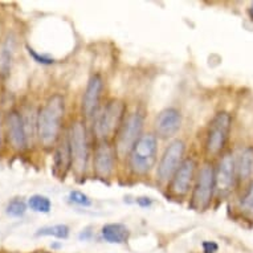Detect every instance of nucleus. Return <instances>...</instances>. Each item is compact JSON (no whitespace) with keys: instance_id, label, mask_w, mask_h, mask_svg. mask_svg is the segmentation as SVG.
<instances>
[{"instance_id":"16","label":"nucleus","mask_w":253,"mask_h":253,"mask_svg":"<svg viewBox=\"0 0 253 253\" xmlns=\"http://www.w3.org/2000/svg\"><path fill=\"white\" fill-rule=\"evenodd\" d=\"M101 236L109 244H125L130 237V229L122 223H109L101 228Z\"/></svg>"},{"instance_id":"19","label":"nucleus","mask_w":253,"mask_h":253,"mask_svg":"<svg viewBox=\"0 0 253 253\" xmlns=\"http://www.w3.org/2000/svg\"><path fill=\"white\" fill-rule=\"evenodd\" d=\"M28 207L35 212H39V213H49L50 210H52V202L48 196L44 195H32L27 202Z\"/></svg>"},{"instance_id":"27","label":"nucleus","mask_w":253,"mask_h":253,"mask_svg":"<svg viewBox=\"0 0 253 253\" xmlns=\"http://www.w3.org/2000/svg\"><path fill=\"white\" fill-rule=\"evenodd\" d=\"M249 16H251V19L253 20V3L251 4V8H249Z\"/></svg>"},{"instance_id":"23","label":"nucleus","mask_w":253,"mask_h":253,"mask_svg":"<svg viewBox=\"0 0 253 253\" xmlns=\"http://www.w3.org/2000/svg\"><path fill=\"white\" fill-rule=\"evenodd\" d=\"M25 48H27V50H28L29 56L34 58L35 61L38 62V64H42V65H52V64H54V58L52 57V56H49V54L38 53L34 48H31L29 45H27Z\"/></svg>"},{"instance_id":"15","label":"nucleus","mask_w":253,"mask_h":253,"mask_svg":"<svg viewBox=\"0 0 253 253\" xmlns=\"http://www.w3.org/2000/svg\"><path fill=\"white\" fill-rule=\"evenodd\" d=\"M7 130H8L9 141L13 149L20 150V151L27 149L28 134L25 129L24 118L16 110H12L7 114Z\"/></svg>"},{"instance_id":"17","label":"nucleus","mask_w":253,"mask_h":253,"mask_svg":"<svg viewBox=\"0 0 253 253\" xmlns=\"http://www.w3.org/2000/svg\"><path fill=\"white\" fill-rule=\"evenodd\" d=\"M236 175L239 180H248L253 176V146H248L241 151L236 162Z\"/></svg>"},{"instance_id":"3","label":"nucleus","mask_w":253,"mask_h":253,"mask_svg":"<svg viewBox=\"0 0 253 253\" xmlns=\"http://www.w3.org/2000/svg\"><path fill=\"white\" fill-rule=\"evenodd\" d=\"M158 159V138L155 134H143L127 157L130 171L134 175H147L155 167Z\"/></svg>"},{"instance_id":"1","label":"nucleus","mask_w":253,"mask_h":253,"mask_svg":"<svg viewBox=\"0 0 253 253\" xmlns=\"http://www.w3.org/2000/svg\"><path fill=\"white\" fill-rule=\"evenodd\" d=\"M64 114L65 100L61 94H53L49 97V100L40 109L36 120V127L39 139L45 147H49L60 139Z\"/></svg>"},{"instance_id":"8","label":"nucleus","mask_w":253,"mask_h":253,"mask_svg":"<svg viewBox=\"0 0 253 253\" xmlns=\"http://www.w3.org/2000/svg\"><path fill=\"white\" fill-rule=\"evenodd\" d=\"M184 151L186 145L180 139H175L167 146L165 153H163L159 165H158L157 178L161 183L170 182L179 166L184 161Z\"/></svg>"},{"instance_id":"26","label":"nucleus","mask_w":253,"mask_h":253,"mask_svg":"<svg viewBox=\"0 0 253 253\" xmlns=\"http://www.w3.org/2000/svg\"><path fill=\"white\" fill-rule=\"evenodd\" d=\"M135 202H137L138 206L142 208H149L151 207V204H153V199L149 198V196H139V198H137Z\"/></svg>"},{"instance_id":"9","label":"nucleus","mask_w":253,"mask_h":253,"mask_svg":"<svg viewBox=\"0 0 253 253\" xmlns=\"http://www.w3.org/2000/svg\"><path fill=\"white\" fill-rule=\"evenodd\" d=\"M236 161L231 153L224 154L215 169V191L224 196L232 191L236 182Z\"/></svg>"},{"instance_id":"25","label":"nucleus","mask_w":253,"mask_h":253,"mask_svg":"<svg viewBox=\"0 0 253 253\" xmlns=\"http://www.w3.org/2000/svg\"><path fill=\"white\" fill-rule=\"evenodd\" d=\"M202 247H203V252L204 253H216L217 252V249H219V245L216 244L215 241H204L203 244H202Z\"/></svg>"},{"instance_id":"18","label":"nucleus","mask_w":253,"mask_h":253,"mask_svg":"<svg viewBox=\"0 0 253 253\" xmlns=\"http://www.w3.org/2000/svg\"><path fill=\"white\" fill-rule=\"evenodd\" d=\"M69 233H71V228L67 224H53L39 228L36 236H50L60 239V240H65L69 237Z\"/></svg>"},{"instance_id":"6","label":"nucleus","mask_w":253,"mask_h":253,"mask_svg":"<svg viewBox=\"0 0 253 253\" xmlns=\"http://www.w3.org/2000/svg\"><path fill=\"white\" fill-rule=\"evenodd\" d=\"M145 117L141 112H134L126 117L120 131L117 134L116 151L120 157H129L130 151L137 143L138 139L143 135Z\"/></svg>"},{"instance_id":"2","label":"nucleus","mask_w":253,"mask_h":253,"mask_svg":"<svg viewBox=\"0 0 253 253\" xmlns=\"http://www.w3.org/2000/svg\"><path fill=\"white\" fill-rule=\"evenodd\" d=\"M125 118H126V105L124 101L113 98L108 101L104 106H101L94 116V125H93V131L98 142L109 141L113 135H117Z\"/></svg>"},{"instance_id":"11","label":"nucleus","mask_w":253,"mask_h":253,"mask_svg":"<svg viewBox=\"0 0 253 253\" xmlns=\"http://www.w3.org/2000/svg\"><path fill=\"white\" fill-rule=\"evenodd\" d=\"M196 162L194 158H184L172 179L170 180V191L175 196H184L191 190L192 182L195 179Z\"/></svg>"},{"instance_id":"20","label":"nucleus","mask_w":253,"mask_h":253,"mask_svg":"<svg viewBox=\"0 0 253 253\" xmlns=\"http://www.w3.org/2000/svg\"><path fill=\"white\" fill-rule=\"evenodd\" d=\"M13 54V42L8 40L3 46L1 54H0V73L3 77H7L11 71V64H12Z\"/></svg>"},{"instance_id":"14","label":"nucleus","mask_w":253,"mask_h":253,"mask_svg":"<svg viewBox=\"0 0 253 253\" xmlns=\"http://www.w3.org/2000/svg\"><path fill=\"white\" fill-rule=\"evenodd\" d=\"M72 167H73V163H72L71 143H69V137L67 134L58 139V143L54 150L52 172L56 178L64 180Z\"/></svg>"},{"instance_id":"13","label":"nucleus","mask_w":253,"mask_h":253,"mask_svg":"<svg viewBox=\"0 0 253 253\" xmlns=\"http://www.w3.org/2000/svg\"><path fill=\"white\" fill-rule=\"evenodd\" d=\"M182 126V114L178 109L167 108L159 113L155 120V133L158 137L169 139L178 134Z\"/></svg>"},{"instance_id":"4","label":"nucleus","mask_w":253,"mask_h":253,"mask_svg":"<svg viewBox=\"0 0 253 253\" xmlns=\"http://www.w3.org/2000/svg\"><path fill=\"white\" fill-rule=\"evenodd\" d=\"M232 127V117L227 112H219L208 125L206 151L208 157L219 155L228 142Z\"/></svg>"},{"instance_id":"24","label":"nucleus","mask_w":253,"mask_h":253,"mask_svg":"<svg viewBox=\"0 0 253 253\" xmlns=\"http://www.w3.org/2000/svg\"><path fill=\"white\" fill-rule=\"evenodd\" d=\"M241 207H243L244 211L249 212V213L253 215V182L251 183V186L248 187L245 195L241 199Z\"/></svg>"},{"instance_id":"21","label":"nucleus","mask_w":253,"mask_h":253,"mask_svg":"<svg viewBox=\"0 0 253 253\" xmlns=\"http://www.w3.org/2000/svg\"><path fill=\"white\" fill-rule=\"evenodd\" d=\"M27 207H28V204L25 203L24 200L20 198H15L7 204L5 212H7V215L12 216V217H21L27 211Z\"/></svg>"},{"instance_id":"22","label":"nucleus","mask_w":253,"mask_h":253,"mask_svg":"<svg viewBox=\"0 0 253 253\" xmlns=\"http://www.w3.org/2000/svg\"><path fill=\"white\" fill-rule=\"evenodd\" d=\"M69 202L79 207H90L91 206V199L89 196L83 191H79V190H73V191L69 192V196H68Z\"/></svg>"},{"instance_id":"29","label":"nucleus","mask_w":253,"mask_h":253,"mask_svg":"<svg viewBox=\"0 0 253 253\" xmlns=\"http://www.w3.org/2000/svg\"><path fill=\"white\" fill-rule=\"evenodd\" d=\"M38 253H48V252H38Z\"/></svg>"},{"instance_id":"12","label":"nucleus","mask_w":253,"mask_h":253,"mask_svg":"<svg viewBox=\"0 0 253 253\" xmlns=\"http://www.w3.org/2000/svg\"><path fill=\"white\" fill-rule=\"evenodd\" d=\"M102 90H104V80L100 75H93L87 81L85 91H84L83 104H81L84 117L91 118L96 116L100 108Z\"/></svg>"},{"instance_id":"10","label":"nucleus","mask_w":253,"mask_h":253,"mask_svg":"<svg viewBox=\"0 0 253 253\" xmlns=\"http://www.w3.org/2000/svg\"><path fill=\"white\" fill-rule=\"evenodd\" d=\"M116 146H113L109 141L98 142L93 154L94 174L101 179L110 178L116 167Z\"/></svg>"},{"instance_id":"7","label":"nucleus","mask_w":253,"mask_h":253,"mask_svg":"<svg viewBox=\"0 0 253 253\" xmlns=\"http://www.w3.org/2000/svg\"><path fill=\"white\" fill-rule=\"evenodd\" d=\"M213 192H215V167L212 166V163L206 162L200 167L196 176L191 206L196 210H206L211 204Z\"/></svg>"},{"instance_id":"28","label":"nucleus","mask_w":253,"mask_h":253,"mask_svg":"<svg viewBox=\"0 0 253 253\" xmlns=\"http://www.w3.org/2000/svg\"><path fill=\"white\" fill-rule=\"evenodd\" d=\"M0 145H1V134H0Z\"/></svg>"},{"instance_id":"5","label":"nucleus","mask_w":253,"mask_h":253,"mask_svg":"<svg viewBox=\"0 0 253 253\" xmlns=\"http://www.w3.org/2000/svg\"><path fill=\"white\" fill-rule=\"evenodd\" d=\"M69 143H71L72 163L73 169L79 175L86 172L90 150H89V141H87V131L83 121H76L71 126L68 133Z\"/></svg>"}]
</instances>
